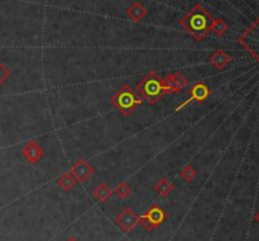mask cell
Instances as JSON below:
<instances>
[{
	"label": "cell",
	"instance_id": "7",
	"mask_svg": "<svg viewBox=\"0 0 259 241\" xmlns=\"http://www.w3.org/2000/svg\"><path fill=\"white\" fill-rule=\"evenodd\" d=\"M187 86L186 77L183 76L180 72L170 75L167 79L163 80V89H165V94H176L178 91H182L185 87Z\"/></svg>",
	"mask_w": 259,
	"mask_h": 241
},
{
	"label": "cell",
	"instance_id": "3",
	"mask_svg": "<svg viewBox=\"0 0 259 241\" xmlns=\"http://www.w3.org/2000/svg\"><path fill=\"white\" fill-rule=\"evenodd\" d=\"M138 91L150 104H156L165 95L163 80L155 71L150 72L139 81Z\"/></svg>",
	"mask_w": 259,
	"mask_h": 241
},
{
	"label": "cell",
	"instance_id": "11",
	"mask_svg": "<svg viewBox=\"0 0 259 241\" xmlns=\"http://www.w3.org/2000/svg\"><path fill=\"white\" fill-rule=\"evenodd\" d=\"M126 14H128L129 18L133 22H139L147 16V8L139 2H136V3L132 4L131 7L126 11Z\"/></svg>",
	"mask_w": 259,
	"mask_h": 241
},
{
	"label": "cell",
	"instance_id": "17",
	"mask_svg": "<svg viewBox=\"0 0 259 241\" xmlns=\"http://www.w3.org/2000/svg\"><path fill=\"white\" fill-rule=\"evenodd\" d=\"M115 193L119 198H126V197L131 196V188H129V186L125 182H121L120 184L116 186Z\"/></svg>",
	"mask_w": 259,
	"mask_h": 241
},
{
	"label": "cell",
	"instance_id": "13",
	"mask_svg": "<svg viewBox=\"0 0 259 241\" xmlns=\"http://www.w3.org/2000/svg\"><path fill=\"white\" fill-rule=\"evenodd\" d=\"M110 196H111V191H110V188L105 183L99 184V186L94 189V197L96 201L105 202L106 199L110 198Z\"/></svg>",
	"mask_w": 259,
	"mask_h": 241
},
{
	"label": "cell",
	"instance_id": "2",
	"mask_svg": "<svg viewBox=\"0 0 259 241\" xmlns=\"http://www.w3.org/2000/svg\"><path fill=\"white\" fill-rule=\"evenodd\" d=\"M114 108L123 115H129L134 109L142 104V96L129 85H124L111 97Z\"/></svg>",
	"mask_w": 259,
	"mask_h": 241
},
{
	"label": "cell",
	"instance_id": "20",
	"mask_svg": "<svg viewBox=\"0 0 259 241\" xmlns=\"http://www.w3.org/2000/svg\"><path fill=\"white\" fill-rule=\"evenodd\" d=\"M65 241H77V240L75 237H68V238H66Z\"/></svg>",
	"mask_w": 259,
	"mask_h": 241
},
{
	"label": "cell",
	"instance_id": "6",
	"mask_svg": "<svg viewBox=\"0 0 259 241\" xmlns=\"http://www.w3.org/2000/svg\"><path fill=\"white\" fill-rule=\"evenodd\" d=\"M116 223L119 227L125 232H131L139 223V216L131 208H124L118 216H116Z\"/></svg>",
	"mask_w": 259,
	"mask_h": 241
},
{
	"label": "cell",
	"instance_id": "4",
	"mask_svg": "<svg viewBox=\"0 0 259 241\" xmlns=\"http://www.w3.org/2000/svg\"><path fill=\"white\" fill-rule=\"evenodd\" d=\"M238 42L259 62V17L239 36Z\"/></svg>",
	"mask_w": 259,
	"mask_h": 241
},
{
	"label": "cell",
	"instance_id": "12",
	"mask_svg": "<svg viewBox=\"0 0 259 241\" xmlns=\"http://www.w3.org/2000/svg\"><path fill=\"white\" fill-rule=\"evenodd\" d=\"M231 61V57L226 52H224L223 50H217L215 51L211 55V58H210V62L215 66L216 68H224L229 62Z\"/></svg>",
	"mask_w": 259,
	"mask_h": 241
},
{
	"label": "cell",
	"instance_id": "10",
	"mask_svg": "<svg viewBox=\"0 0 259 241\" xmlns=\"http://www.w3.org/2000/svg\"><path fill=\"white\" fill-rule=\"evenodd\" d=\"M210 95V90L209 87L206 86L205 84H202V82H197L196 85H195L194 87H192L191 90V97H190L189 100L186 101V104H189V102H191L192 100H197V101H202V100L207 99V96ZM185 104V105H186ZM185 105H182L181 108H183Z\"/></svg>",
	"mask_w": 259,
	"mask_h": 241
},
{
	"label": "cell",
	"instance_id": "1",
	"mask_svg": "<svg viewBox=\"0 0 259 241\" xmlns=\"http://www.w3.org/2000/svg\"><path fill=\"white\" fill-rule=\"evenodd\" d=\"M212 22L211 14L201 4H196L181 19L180 24L195 41L200 42L209 34Z\"/></svg>",
	"mask_w": 259,
	"mask_h": 241
},
{
	"label": "cell",
	"instance_id": "16",
	"mask_svg": "<svg viewBox=\"0 0 259 241\" xmlns=\"http://www.w3.org/2000/svg\"><path fill=\"white\" fill-rule=\"evenodd\" d=\"M58 184H60V186L62 187L65 191H68V189L72 188L73 184H75V178H73L72 174L66 173V174H63L60 179H58Z\"/></svg>",
	"mask_w": 259,
	"mask_h": 241
},
{
	"label": "cell",
	"instance_id": "19",
	"mask_svg": "<svg viewBox=\"0 0 259 241\" xmlns=\"http://www.w3.org/2000/svg\"><path fill=\"white\" fill-rule=\"evenodd\" d=\"M9 76H11V71H9V68L0 62V85L3 84V82L6 81Z\"/></svg>",
	"mask_w": 259,
	"mask_h": 241
},
{
	"label": "cell",
	"instance_id": "18",
	"mask_svg": "<svg viewBox=\"0 0 259 241\" xmlns=\"http://www.w3.org/2000/svg\"><path fill=\"white\" fill-rule=\"evenodd\" d=\"M195 170H194V168L191 167V165H187L186 168H185V169L182 170V172H181V176L183 177V178L186 179L187 182H191L192 179L195 178Z\"/></svg>",
	"mask_w": 259,
	"mask_h": 241
},
{
	"label": "cell",
	"instance_id": "14",
	"mask_svg": "<svg viewBox=\"0 0 259 241\" xmlns=\"http://www.w3.org/2000/svg\"><path fill=\"white\" fill-rule=\"evenodd\" d=\"M210 31L214 32L217 37H223L224 34L226 33V31H228V24H226L223 19H214Z\"/></svg>",
	"mask_w": 259,
	"mask_h": 241
},
{
	"label": "cell",
	"instance_id": "5",
	"mask_svg": "<svg viewBox=\"0 0 259 241\" xmlns=\"http://www.w3.org/2000/svg\"><path fill=\"white\" fill-rule=\"evenodd\" d=\"M166 213L162 207L158 204H152L150 210L147 211L146 215L139 216V222L147 228V230H155L165 221Z\"/></svg>",
	"mask_w": 259,
	"mask_h": 241
},
{
	"label": "cell",
	"instance_id": "9",
	"mask_svg": "<svg viewBox=\"0 0 259 241\" xmlns=\"http://www.w3.org/2000/svg\"><path fill=\"white\" fill-rule=\"evenodd\" d=\"M23 154L27 160H29V162L32 163H36L42 158L43 150L38 143L31 142L26 145V148H24L23 150Z\"/></svg>",
	"mask_w": 259,
	"mask_h": 241
},
{
	"label": "cell",
	"instance_id": "21",
	"mask_svg": "<svg viewBox=\"0 0 259 241\" xmlns=\"http://www.w3.org/2000/svg\"><path fill=\"white\" fill-rule=\"evenodd\" d=\"M255 220H256V221H258V222H259V212H258V213H256V215H255Z\"/></svg>",
	"mask_w": 259,
	"mask_h": 241
},
{
	"label": "cell",
	"instance_id": "8",
	"mask_svg": "<svg viewBox=\"0 0 259 241\" xmlns=\"http://www.w3.org/2000/svg\"><path fill=\"white\" fill-rule=\"evenodd\" d=\"M91 174H92L91 165H90L87 162H85V160H79V162L72 167V176L81 182L86 181Z\"/></svg>",
	"mask_w": 259,
	"mask_h": 241
},
{
	"label": "cell",
	"instance_id": "15",
	"mask_svg": "<svg viewBox=\"0 0 259 241\" xmlns=\"http://www.w3.org/2000/svg\"><path fill=\"white\" fill-rule=\"evenodd\" d=\"M155 188H156V191H157L158 194H161L162 197H166V196H168V194L171 193V191L173 189V184L170 183V182H168L166 178H163V179H161L157 184H156Z\"/></svg>",
	"mask_w": 259,
	"mask_h": 241
}]
</instances>
